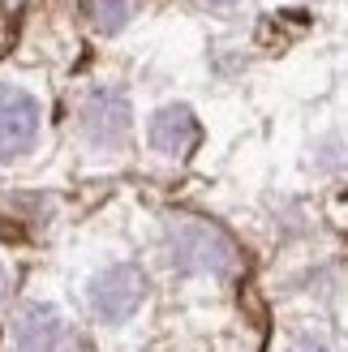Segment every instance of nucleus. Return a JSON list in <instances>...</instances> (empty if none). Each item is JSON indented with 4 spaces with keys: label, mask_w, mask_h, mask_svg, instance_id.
Instances as JSON below:
<instances>
[{
    "label": "nucleus",
    "mask_w": 348,
    "mask_h": 352,
    "mask_svg": "<svg viewBox=\"0 0 348 352\" xmlns=\"http://www.w3.org/2000/svg\"><path fill=\"white\" fill-rule=\"evenodd\" d=\"M86 292H91V309L103 322H125L146 301V275L138 267H129V262H112V267H103L91 279Z\"/></svg>",
    "instance_id": "f257e3e1"
},
{
    "label": "nucleus",
    "mask_w": 348,
    "mask_h": 352,
    "mask_svg": "<svg viewBox=\"0 0 348 352\" xmlns=\"http://www.w3.org/2000/svg\"><path fill=\"white\" fill-rule=\"evenodd\" d=\"M39 99L17 91V86H0V164L22 160L39 142Z\"/></svg>",
    "instance_id": "f03ea898"
},
{
    "label": "nucleus",
    "mask_w": 348,
    "mask_h": 352,
    "mask_svg": "<svg viewBox=\"0 0 348 352\" xmlns=\"http://www.w3.org/2000/svg\"><path fill=\"white\" fill-rule=\"evenodd\" d=\"M13 352H69L74 348V331L61 318V309L52 305H26L13 322V336H9Z\"/></svg>",
    "instance_id": "7ed1b4c3"
},
{
    "label": "nucleus",
    "mask_w": 348,
    "mask_h": 352,
    "mask_svg": "<svg viewBox=\"0 0 348 352\" xmlns=\"http://www.w3.org/2000/svg\"><path fill=\"white\" fill-rule=\"evenodd\" d=\"M129 129V103L116 91H95L82 103V133L91 146H116Z\"/></svg>",
    "instance_id": "20e7f679"
},
{
    "label": "nucleus",
    "mask_w": 348,
    "mask_h": 352,
    "mask_svg": "<svg viewBox=\"0 0 348 352\" xmlns=\"http://www.w3.org/2000/svg\"><path fill=\"white\" fill-rule=\"evenodd\" d=\"M151 146L168 155V160H181V155H189L198 146V120L194 112L185 108V103H168V108H160L151 116Z\"/></svg>",
    "instance_id": "39448f33"
},
{
    "label": "nucleus",
    "mask_w": 348,
    "mask_h": 352,
    "mask_svg": "<svg viewBox=\"0 0 348 352\" xmlns=\"http://www.w3.org/2000/svg\"><path fill=\"white\" fill-rule=\"evenodd\" d=\"M86 17H91L103 34H112L129 22V0H86Z\"/></svg>",
    "instance_id": "423d86ee"
},
{
    "label": "nucleus",
    "mask_w": 348,
    "mask_h": 352,
    "mask_svg": "<svg viewBox=\"0 0 348 352\" xmlns=\"http://www.w3.org/2000/svg\"><path fill=\"white\" fill-rule=\"evenodd\" d=\"M0 301H5V267H0Z\"/></svg>",
    "instance_id": "0eeeda50"
},
{
    "label": "nucleus",
    "mask_w": 348,
    "mask_h": 352,
    "mask_svg": "<svg viewBox=\"0 0 348 352\" xmlns=\"http://www.w3.org/2000/svg\"><path fill=\"white\" fill-rule=\"evenodd\" d=\"M211 5H232V0H211Z\"/></svg>",
    "instance_id": "6e6552de"
}]
</instances>
